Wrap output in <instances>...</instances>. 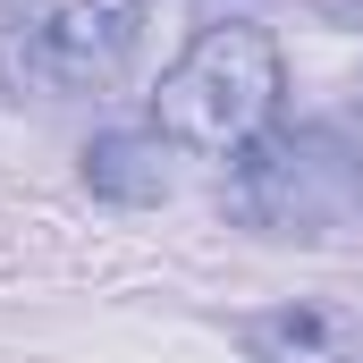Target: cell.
Returning <instances> with one entry per match:
<instances>
[{"label": "cell", "instance_id": "obj_1", "mask_svg": "<svg viewBox=\"0 0 363 363\" xmlns=\"http://www.w3.org/2000/svg\"><path fill=\"white\" fill-rule=\"evenodd\" d=\"M279 93H287V60L262 17H211L186 34V51L152 85V127L194 152V161H237L279 127Z\"/></svg>", "mask_w": 363, "mask_h": 363}, {"label": "cell", "instance_id": "obj_2", "mask_svg": "<svg viewBox=\"0 0 363 363\" xmlns=\"http://www.w3.org/2000/svg\"><path fill=\"white\" fill-rule=\"evenodd\" d=\"M237 211L271 237H330L363 211V152L338 127H271L237 152Z\"/></svg>", "mask_w": 363, "mask_h": 363}, {"label": "cell", "instance_id": "obj_3", "mask_svg": "<svg viewBox=\"0 0 363 363\" xmlns=\"http://www.w3.org/2000/svg\"><path fill=\"white\" fill-rule=\"evenodd\" d=\"M135 26H144V0H43L26 17V60H34L43 85L93 93L127 68Z\"/></svg>", "mask_w": 363, "mask_h": 363}, {"label": "cell", "instance_id": "obj_4", "mask_svg": "<svg viewBox=\"0 0 363 363\" xmlns=\"http://www.w3.org/2000/svg\"><path fill=\"white\" fill-rule=\"evenodd\" d=\"M245 363H363V313L347 304H262L237 321Z\"/></svg>", "mask_w": 363, "mask_h": 363}, {"label": "cell", "instance_id": "obj_5", "mask_svg": "<svg viewBox=\"0 0 363 363\" xmlns=\"http://www.w3.org/2000/svg\"><path fill=\"white\" fill-rule=\"evenodd\" d=\"M169 152L178 144L161 127H101L85 144V186L118 211H152V203H169Z\"/></svg>", "mask_w": 363, "mask_h": 363}, {"label": "cell", "instance_id": "obj_6", "mask_svg": "<svg viewBox=\"0 0 363 363\" xmlns=\"http://www.w3.org/2000/svg\"><path fill=\"white\" fill-rule=\"evenodd\" d=\"M313 9H321L330 26H355V34H363V0H313Z\"/></svg>", "mask_w": 363, "mask_h": 363}]
</instances>
